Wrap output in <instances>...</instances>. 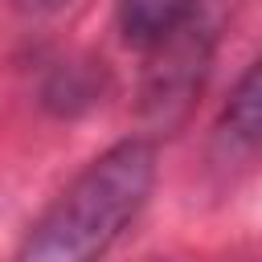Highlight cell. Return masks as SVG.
<instances>
[{
	"instance_id": "cell-2",
	"label": "cell",
	"mask_w": 262,
	"mask_h": 262,
	"mask_svg": "<svg viewBox=\"0 0 262 262\" xmlns=\"http://www.w3.org/2000/svg\"><path fill=\"white\" fill-rule=\"evenodd\" d=\"M213 20L209 8L201 4L184 25H176L168 37H160L156 45H147V70H143V86H139V115L151 131H172L184 123V115L192 111L209 61H213Z\"/></svg>"
},
{
	"instance_id": "cell-5",
	"label": "cell",
	"mask_w": 262,
	"mask_h": 262,
	"mask_svg": "<svg viewBox=\"0 0 262 262\" xmlns=\"http://www.w3.org/2000/svg\"><path fill=\"white\" fill-rule=\"evenodd\" d=\"M16 4H20L25 12H45V8H57L61 0H16Z\"/></svg>"
},
{
	"instance_id": "cell-4",
	"label": "cell",
	"mask_w": 262,
	"mask_h": 262,
	"mask_svg": "<svg viewBox=\"0 0 262 262\" xmlns=\"http://www.w3.org/2000/svg\"><path fill=\"white\" fill-rule=\"evenodd\" d=\"M258 127H262V74H258V66H250V70L242 74V82L233 86L225 111H221L217 139H221L229 151L250 156L254 143H258Z\"/></svg>"
},
{
	"instance_id": "cell-3",
	"label": "cell",
	"mask_w": 262,
	"mask_h": 262,
	"mask_svg": "<svg viewBox=\"0 0 262 262\" xmlns=\"http://www.w3.org/2000/svg\"><path fill=\"white\" fill-rule=\"evenodd\" d=\"M205 0H119L115 16H119V33L127 45L147 49L160 37H168L176 25H184Z\"/></svg>"
},
{
	"instance_id": "cell-1",
	"label": "cell",
	"mask_w": 262,
	"mask_h": 262,
	"mask_svg": "<svg viewBox=\"0 0 262 262\" xmlns=\"http://www.w3.org/2000/svg\"><path fill=\"white\" fill-rule=\"evenodd\" d=\"M156 180V147L123 139L90 160L74 184L29 229L16 262H98L115 237L147 205Z\"/></svg>"
}]
</instances>
